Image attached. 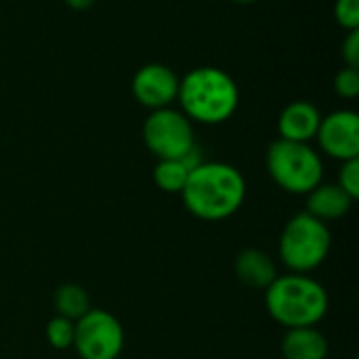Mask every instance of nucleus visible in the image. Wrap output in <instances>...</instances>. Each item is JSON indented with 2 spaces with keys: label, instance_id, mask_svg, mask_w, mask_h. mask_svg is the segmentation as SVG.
I'll return each mask as SVG.
<instances>
[{
  "label": "nucleus",
  "instance_id": "obj_11",
  "mask_svg": "<svg viewBox=\"0 0 359 359\" xmlns=\"http://www.w3.org/2000/svg\"><path fill=\"white\" fill-rule=\"evenodd\" d=\"M355 200L345 194L337 183H320L316 185L305 200V212H309L311 217L320 219L322 223H330V221H339L343 217L349 215V210L353 208Z\"/></svg>",
  "mask_w": 359,
  "mask_h": 359
},
{
  "label": "nucleus",
  "instance_id": "obj_8",
  "mask_svg": "<svg viewBox=\"0 0 359 359\" xmlns=\"http://www.w3.org/2000/svg\"><path fill=\"white\" fill-rule=\"evenodd\" d=\"M322 151L339 162L359 158V116L351 109H339L322 118L316 135Z\"/></svg>",
  "mask_w": 359,
  "mask_h": 359
},
{
  "label": "nucleus",
  "instance_id": "obj_18",
  "mask_svg": "<svg viewBox=\"0 0 359 359\" xmlns=\"http://www.w3.org/2000/svg\"><path fill=\"white\" fill-rule=\"evenodd\" d=\"M337 185L349 194L353 200L359 198V158H353V160H347L341 164V170H339V181Z\"/></svg>",
  "mask_w": 359,
  "mask_h": 359
},
{
  "label": "nucleus",
  "instance_id": "obj_22",
  "mask_svg": "<svg viewBox=\"0 0 359 359\" xmlns=\"http://www.w3.org/2000/svg\"><path fill=\"white\" fill-rule=\"evenodd\" d=\"M233 2H238V4H252V2H257V0H233Z\"/></svg>",
  "mask_w": 359,
  "mask_h": 359
},
{
  "label": "nucleus",
  "instance_id": "obj_4",
  "mask_svg": "<svg viewBox=\"0 0 359 359\" xmlns=\"http://www.w3.org/2000/svg\"><path fill=\"white\" fill-rule=\"evenodd\" d=\"M332 233L326 223L309 212L294 215L282 229L278 255L290 273L309 276L330 255Z\"/></svg>",
  "mask_w": 359,
  "mask_h": 359
},
{
  "label": "nucleus",
  "instance_id": "obj_16",
  "mask_svg": "<svg viewBox=\"0 0 359 359\" xmlns=\"http://www.w3.org/2000/svg\"><path fill=\"white\" fill-rule=\"evenodd\" d=\"M74 332H76V322H72L67 318H61V316L50 318L48 324H46V341L57 351L72 349Z\"/></svg>",
  "mask_w": 359,
  "mask_h": 359
},
{
  "label": "nucleus",
  "instance_id": "obj_10",
  "mask_svg": "<svg viewBox=\"0 0 359 359\" xmlns=\"http://www.w3.org/2000/svg\"><path fill=\"white\" fill-rule=\"evenodd\" d=\"M320 122H322V114L313 103L292 101L280 114V120H278L280 139L309 143L311 139H316Z\"/></svg>",
  "mask_w": 359,
  "mask_h": 359
},
{
  "label": "nucleus",
  "instance_id": "obj_12",
  "mask_svg": "<svg viewBox=\"0 0 359 359\" xmlns=\"http://www.w3.org/2000/svg\"><path fill=\"white\" fill-rule=\"evenodd\" d=\"M233 271L242 284L257 290H267L271 282L280 276L276 261L269 252L261 248H244L233 261Z\"/></svg>",
  "mask_w": 359,
  "mask_h": 359
},
{
  "label": "nucleus",
  "instance_id": "obj_13",
  "mask_svg": "<svg viewBox=\"0 0 359 359\" xmlns=\"http://www.w3.org/2000/svg\"><path fill=\"white\" fill-rule=\"evenodd\" d=\"M328 351V339L316 326L290 328L282 339L284 359H326Z\"/></svg>",
  "mask_w": 359,
  "mask_h": 359
},
{
  "label": "nucleus",
  "instance_id": "obj_14",
  "mask_svg": "<svg viewBox=\"0 0 359 359\" xmlns=\"http://www.w3.org/2000/svg\"><path fill=\"white\" fill-rule=\"evenodd\" d=\"M53 305H55L57 316L67 318V320H72V322H78V320H80L82 316H86L88 309L93 307L86 288H82L80 284H72V282H69V284H61V286L55 290Z\"/></svg>",
  "mask_w": 359,
  "mask_h": 359
},
{
  "label": "nucleus",
  "instance_id": "obj_9",
  "mask_svg": "<svg viewBox=\"0 0 359 359\" xmlns=\"http://www.w3.org/2000/svg\"><path fill=\"white\" fill-rule=\"evenodd\" d=\"M179 76L164 63H147L133 78V97L147 109L170 107L179 95Z\"/></svg>",
  "mask_w": 359,
  "mask_h": 359
},
{
  "label": "nucleus",
  "instance_id": "obj_3",
  "mask_svg": "<svg viewBox=\"0 0 359 359\" xmlns=\"http://www.w3.org/2000/svg\"><path fill=\"white\" fill-rule=\"evenodd\" d=\"M177 99L183 114L191 122L221 124L236 114L240 90L227 72L212 65H202L179 80Z\"/></svg>",
  "mask_w": 359,
  "mask_h": 359
},
{
  "label": "nucleus",
  "instance_id": "obj_17",
  "mask_svg": "<svg viewBox=\"0 0 359 359\" xmlns=\"http://www.w3.org/2000/svg\"><path fill=\"white\" fill-rule=\"evenodd\" d=\"M334 90L343 99H355L359 95V69L358 67H343L334 76Z\"/></svg>",
  "mask_w": 359,
  "mask_h": 359
},
{
  "label": "nucleus",
  "instance_id": "obj_19",
  "mask_svg": "<svg viewBox=\"0 0 359 359\" xmlns=\"http://www.w3.org/2000/svg\"><path fill=\"white\" fill-rule=\"evenodd\" d=\"M334 19L347 32L359 29V0H337Z\"/></svg>",
  "mask_w": 359,
  "mask_h": 359
},
{
  "label": "nucleus",
  "instance_id": "obj_15",
  "mask_svg": "<svg viewBox=\"0 0 359 359\" xmlns=\"http://www.w3.org/2000/svg\"><path fill=\"white\" fill-rule=\"evenodd\" d=\"M194 168L183 160H158L156 168H154V183L166 191V194H181L187 177Z\"/></svg>",
  "mask_w": 359,
  "mask_h": 359
},
{
  "label": "nucleus",
  "instance_id": "obj_2",
  "mask_svg": "<svg viewBox=\"0 0 359 359\" xmlns=\"http://www.w3.org/2000/svg\"><path fill=\"white\" fill-rule=\"evenodd\" d=\"M265 309L273 322L290 328H309L318 326L328 309L330 297L326 288L303 273L278 276L271 286L265 290Z\"/></svg>",
  "mask_w": 359,
  "mask_h": 359
},
{
  "label": "nucleus",
  "instance_id": "obj_6",
  "mask_svg": "<svg viewBox=\"0 0 359 359\" xmlns=\"http://www.w3.org/2000/svg\"><path fill=\"white\" fill-rule=\"evenodd\" d=\"M143 141L158 160H179L196 147L191 120L172 107L154 109L147 116Z\"/></svg>",
  "mask_w": 359,
  "mask_h": 359
},
{
  "label": "nucleus",
  "instance_id": "obj_20",
  "mask_svg": "<svg viewBox=\"0 0 359 359\" xmlns=\"http://www.w3.org/2000/svg\"><path fill=\"white\" fill-rule=\"evenodd\" d=\"M341 55L347 67H358L359 69V29H351L347 38L343 40Z\"/></svg>",
  "mask_w": 359,
  "mask_h": 359
},
{
  "label": "nucleus",
  "instance_id": "obj_5",
  "mask_svg": "<svg viewBox=\"0 0 359 359\" xmlns=\"http://www.w3.org/2000/svg\"><path fill=\"white\" fill-rule=\"evenodd\" d=\"M265 164L271 181L294 196H307L324 177V162L309 143L278 139L269 143Z\"/></svg>",
  "mask_w": 359,
  "mask_h": 359
},
{
  "label": "nucleus",
  "instance_id": "obj_7",
  "mask_svg": "<svg viewBox=\"0 0 359 359\" xmlns=\"http://www.w3.org/2000/svg\"><path fill=\"white\" fill-rule=\"evenodd\" d=\"M124 326L107 309L90 307L76 322L74 349L80 359H118L124 351Z\"/></svg>",
  "mask_w": 359,
  "mask_h": 359
},
{
  "label": "nucleus",
  "instance_id": "obj_1",
  "mask_svg": "<svg viewBox=\"0 0 359 359\" xmlns=\"http://www.w3.org/2000/svg\"><path fill=\"white\" fill-rule=\"evenodd\" d=\"M181 200L187 212L200 221H225L242 208L246 179L231 164L202 162L189 172Z\"/></svg>",
  "mask_w": 359,
  "mask_h": 359
},
{
  "label": "nucleus",
  "instance_id": "obj_21",
  "mask_svg": "<svg viewBox=\"0 0 359 359\" xmlns=\"http://www.w3.org/2000/svg\"><path fill=\"white\" fill-rule=\"evenodd\" d=\"M72 11H86L95 4V0H63Z\"/></svg>",
  "mask_w": 359,
  "mask_h": 359
}]
</instances>
